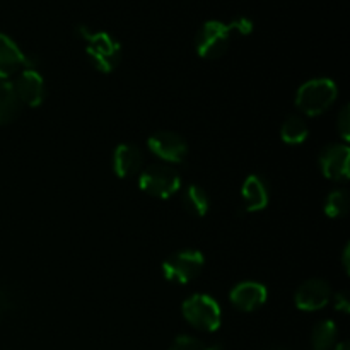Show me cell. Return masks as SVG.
<instances>
[{
    "label": "cell",
    "mask_w": 350,
    "mask_h": 350,
    "mask_svg": "<svg viewBox=\"0 0 350 350\" xmlns=\"http://www.w3.org/2000/svg\"><path fill=\"white\" fill-rule=\"evenodd\" d=\"M77 34L85 41V53L91 64L103 74L115 70L122 58V46L108 33H94L88 26H79Z\"/></svg>",
    "instance_id": "obj_1"
},
{
    "label": "cell",
    "mask_w": 350,
    "mask_h": 350,
    "mask_svg": "<svg viewBox=\"0 0 350 350\" xmlns=\"http://www.w3.org/2000/svg\"><path fill=\"white\" fill-rule=\"evenodd\" d=\"M338 89L332 79H313L299 88L296 105L304 115L318 116L335 103Z\"/></svg>",
    "instance_id": "obj_2"
},
{
    "label": "cell",
    "mask_w": 350,
    "mask_h": 350,
    "mask_svg": "<svg viewBox=\"0 0 350 350\" xmlns=\"http://www.w3.org/2000/svg\"><path fill=\"white\" fill-rule=\"evenodd\" d=\"M183 317L191 327L202 332H215L221 327L222 311L217 301L207 294H193L181 306Z\"/></svg>",
    "instance_id": "obj_3"
},
{
    "label": "cell",
    "mask_w": 350,
    "mask_h": 350,
    "mask_svg": "<svg viewBox=\"0 0 350 350\" xmlns=\"http://www.w3.org/2000/svg\"><path fill=\"white\" fill-rule=\"evenodd\" d=\"M140 190L156 198H170L180 190L181 180L178 171L167 164H150L139 176Z\"/></svg>",
    "instance_id": "obj_4"
},
{
    "label": "cell",
    "mask_w": 350,
    "mask_h": 350,
    "mask_svg": "<svg viewBox=\"0 0 350 350\" xmlns=\"http://www.w3.org/2000/svg\"><path fill=\"white\" fill-rule=\"evenodd\" d=\"M231 27L229 24L221 23V21H208L195 38V48H197L198 57L214 60L221 58L228 51L229 43H231Z\"/></svg>",
    "instance_id": "obj_5"
},
{
    "label": "cell",
    "mask_w": 350,
    "mask_h": 350,
    "mask_svg": "<svg viewBox=\"0 0 350 350\" xmlns=\"http://www.w3.org/2000/svg\"><path fill=\"white\" fill-rule=\"evenodd\" d=\"M204 255L197 250H183L163 263V273L167 280L178 284H188L200 275L204 269Z\"/></svg>",
    "instance_id": "obj_6"
},
{
    "label": "cell",
    "mask_w": 350,
    "mask_h": 350,
    "mask_svg": "<svg viewBox=\"0 0 350 350\" xmlns=\"http://www.w3.org/2000/svg\"><path fill=\"white\" fill-rule=\"evenodd\" d=\"M14 91L19 98L21 105L29 108H36L44 101V81L43 75L36 70L31 64H27L23 70L17 74L16 81L12 82Z\"/></svg>",
    "instance_id": "obj_7"
},
{
    "label": "cell",
    "mask_w": 350,
    "mask_h": 350,
    "mask_svg": "<svg viewBox=\"0 0 350 350\" xmlns=\"http://www.w3.org/2000/svg\"><path fill=\"white\" fill-rule=\"evenodd\" d=\"M150 152L166 163H183L188 154V144L174 132H157L147 140Z\"/></svg>",
    "instance_id": "obj_8"
},
{
    "label": "cell",
    "mask_w": 350,
    "mask_h": 350,
    "mask_svg": "<svg viewBox=\"0 0 350 350\" xmlns=\"http://www.w3.org/2000/svg\"><path fill=\"white\" fill-rule=\"evenodd\" d=\"M350 149L345 144L328 146L320 156L321 173L334 181H347L350 173Z\"/></svg>",
    "instance_id": "obj_9"
},
{
    "label": "cell",
    "mask_w": 350,
    "mask_h": 350,
    "mask_svg": "<svg viewBox=\"0 0 350 350\" xmlns=\"http://www.w3.org/2000/svg\"><path fill=\"white\" fill-rule=\"evenodd\" d=\"M332 299L330 284L321 279H310L296 291V306L303 311H318L327 306Z\"/></svg>",
    "instance_id": "obj_10"
},
{
    "label": "cell",
    "mask_w": 350,
    "mask_h": 350,
    "mask_svg": "<svg viewBox=\"0 0 350 350\" xmlns=\"http://www.w3.org/2000/svg\"><path fill=\"white\" fill-rule=\"evenodd\" d=\"M231 297V303L236 310L239 311H255L258 310L260 306H263L267 301V289L263 284L260 282H241L231 291L229 294Z\"/></svg>",
    "instance_id": "obj_11"
},
{
    "label": "cell",
    "mask_w": 350,
    "mask_h": 350,
    "mask_svg": "<svg viewBox=\"0 0 350 350\" xmlns=\"http://www.w3.org/2000/svg\"><path fill=\"white\" fill-rule=\"evenodd\" d=\"M29 60L21 51V48L7 34L0 33V81H7L12 75L19 74Z\"/></svg>",
    "instance_id": "obj_12"
},
{
    "label": "cell",
    "mask_w": 350,
    "mask_h": 350,
    "mask_svg": "<svg viewBox=\"0 0 350 350\" xmlns=\"http://www.w3.org/2000/svg\"><path fill=\"white\" fill-rule=\"evenodd\" d=\"M243 198H245V208L248 212H260L269 205L270 190L269 183L260 174H252L243 183Z\"/></svg>",
    "instance_id": "obj_13"
},
{
    "label": "cell",
    "mask_w": 350,
    "mask_h": 350,
    "mask_svg": "<svg viewBox=\"0 0 350 350\" xmlns=\"http://www.w3.org/2000/svg\"><path fill=\"white\" fill-rule=\"evenodd\" d=\"M142 167V152L133 144H120L113 154V171L118 178H129Z\"/></svg>",
    "instance_id": "obj_14"
},
{
    "label": "cell",
    "mask_w": 350,
    "mask_h": 350,
    "mask_svg": "<svg viewBox=\"0 0 350 350\" xmlns=\"http://www.w3.org/2000/svg\"><path fill=\"white\" fill-rule=\"evenodd\" d=\"M21 101L10 81H0V125L14 122L19 116Z\"/></svg>",
    "instance_id": "obj_15"
},
{
    "label": "cell",
    "mask_w": 350,
    "mask_h": 350,
    "mask_svg": "<svg viewBox=\"0 0 350 350\" xmlns=\"http://www.w3.org/2000/svg\"><path fill=\"white\" fill-rule=\"evenodd\" d=\"M183 205L191 215L197 217H204L211 207V198H208L207 191L197 185H190L187 190L183 191Z\"/></svg>",
    "instance_id": "obj_16"
},
{
    "label": "cell",
    "mask_w": 350,
    "mask_h": 350,
    "mask_svg": "<svg viewBox=\"0 0 350 350\" xmlns=\"http://www.w3.org/2000/svg\"><path fill=\"white\" fill-rule=\"evenodd\" d=\"M337 325L332 320L320 321L314 327L313 335H311V345L313 350H334L335 342H337Z\"/></svg>",
    "instance_id": "obj_17"
},
{
    "label": "cell",
    "mask_w": 350,
    "mask_h": 350,
    "mask_svg": "<svg viewBox=\"0 0 350 350\" xmlns=\"http://www.w3.org/2000/svg\"><path fill=\"white\" fill-rule=\"evenodd\" d=\"M310 135V129H308L306 122H304L301 116H289V118L284 122L282 129H280V137L286 144L291 146H297V144L304 142Z\"/></svg>",
    "instance_id": "obj_18"
},
{
    "label": "cell",
    "mask_w": 350,
    "mask_h": 350,
    "mask_svg": "<svg viewBox=\"0 0 350 350\" xmlns=\"http://www.w3.org/2000/svg\"><path fill=\"white\" fill-rule=\"evenodd\" d=\"M349 211V193L345 190H335L328 195L325 204V214L330 219L344 217Z\"/></svg>",
    "instance_id": "obj_19"
},
{
    "label": "cell",
    "mask_w": 350,
    "mask_h": 350,
    "mask_svg": "<svg viewBox=\"0 0 350 350\" xmlns=\"http://www.w3.org/2000/svg\"><path fill=\"white\" fill-rule=\"evenodd\" d=\"M170 350H215L212 345H207L205 342L198 340V338L190 337V335H180L176 340L173 342Z\"/></svg>",
    "instance_id": "obj_20"
},
{
    "label": "cell",
    "mask_w": 350,
    "mask_h": 350,
    "mask_svg": "<svg viewBox=\"0 0 350 350\" xmlns=\"http://www.w3.org/2000/svg\"><path fill=\"white\" fill-rule=\"evenodd\" d=\"M337 129L338 132H340L342 139L347 142L349 140V133H350V111H349V106H345L344 109L340 111V115H338V123H337Z\"/></svg>",
    "instance_id": "obj_21"
},
{
    "label": "cell",
    "mask_w": 350,
    "mask_h": 350,
    "mask_svg": "<svg viewBox=\"0 0 350 350\" xmlns=\"http://www.w3.org/2000/svg\"><path fill=\"white\" fill-rule=\"evenodd\" d=\"M229 27H231L232 33H239V34H250L253 29V23L248 19V17H238L232 23H229Z\"/></svg>",
    "instance_id": "obj_22"
},
{
    "label": "cell",
    "mask_w": 350,
    "mask_h": 350,
    "mask_svg": "<svg viewBox=\"0 0 350 350\" xmlns=\"http://www.w3.org/2000/svg\"><path fill=\"white\" fill-rule=\"evenodd\" d=\"M334 303H335V310L340 311V313L347 314L350 311V299H349L347 293H337V294H335Z\"/></svg>",
    "instance_id": "obj_23"
},
{
    "label": "cell",
    "mask_w": 350,
    "mask_h": 350,
    "mask_svg": "<svg viewBox=\"0 0 350 350\" xmlns=\"http://www.w3.org/2000/svg\"><path fill=\"white\" fill-rule=\"evenodd\" d=\"M349 252H350V248L349 246H345V250H344V267H345V272L349 273Z\"/></svg>",
    "instance_id": "obj_24"
},
{
    "label": "cell",
    "mask_w": 350,
    "mask_h": 350,
    "mask_svg": "<svg viewBox=\"0 0 350 350\" xmlns=\"http://www.w3.org/2000/svg\"><path fill=\"white\" fill-rule=\"evenodd\" d=\"M334 350H350V345H349V342H340V344H337V345H335Z\"/></svg>",
    "instance_id": "obj_25"
},
{
    "label": "cell",
    "mask_w": 350,
    "mask_h": 350,
    "mask_svg": "<svg viewBox=\"0 0 350 350\" xmlns=\"http://www.w3.org/2000/svg\"><path fill=\"white\" fill-rule=\"evenodd\" d=\"M273 350H286V349H273Z\"/></svg>",
    "instance_id": "obj_26"
}]
</instances>
